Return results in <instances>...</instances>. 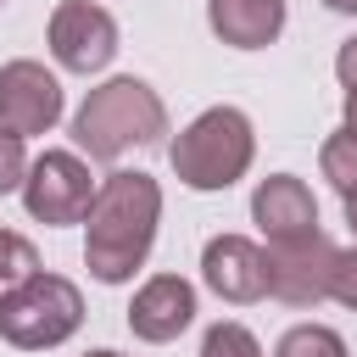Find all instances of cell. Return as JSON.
Returning a JSON list of instances; mask_svg holds the SVG:
<instances>
[{
    "instance_id": "obj_1",
    "label": "cell",
    "mask_w": 357,
    "mask_h": 357,
    "mask_svg": "<svg viewBox=\"0 0 357 357\" xmlns=\"http://www.w3.org/2000/svg\"><path fill=\"white\" fill-rule=\"evenodd\" d=\"M162 218V184L151 173H106L89 206V234H84V262L100 284H128L134 268H145L151 240Z\"/></svg>"
},
{
    "instance_id": "obj_2",
    "label": "cell",
    "mask_w": 357,
    "mask_h": 357,
    "mask_svg": "<svg viewBox=\"0 0 357 357\" xmlns=\"http://www.w3.org/2000/svg\"><path fill=\"white\" fill-rule=\"evenodd\" d=\"M162 134H167V106L145 78H106L73 112V139L95 162H117L123 151L151 145Z\"/></svg>"
},
{
    "instance_id": "obj_3",
    "label": "cell",
    "mask_w": 357,
    "mask_h": 357,
    "mask_svg": "<svg viewBox=\"0 0 357 357\" xmlns=\"http://www.w3.org/2000/svg\"><path fill=\"white\" fill-rule=\"evenodd\" d=\"M257 156V134H251V117L240 106H212L201 112L173 145H167V162L178 173V184L190 190H229L234 178H245Z\"/></svg>"
},
{
    "instance_id": "obj_4",
    "label": "cell",
    "mask_w": 357,
    "mask_h": 357,
    "mask_svg": "<svg viewBox=\"0 0 357 357\" xmlns=\"http://www.w3.org/2000/svg\"><path fill=\"white\" fill-rule=\"evenodd\" d=\"M78 324H84V296L61 273H33L17 296L0 301V340L22 351H50L67 335H78Z\"/></svg>"
},
{
    "instance_id": "obj_5",
    "label": "cell",
    "mask_w": 357,
    "mask_h": 357,
    "mask_svg": "<svg viewBox=\"0 0 357 357\" xmlns=\"http://www.w3.org/2000/svg\"><path fill=\"white\" fill-rule=\"evenodd\" d=\"M95 178H89V167H84V156H73V151H45L33 167H28V178H22V206H28V218H39V223H78V218H89V206H95Z\"/></svg>"
},
{
    "instance_id": "obj_6",
    "label": "cell",
    "mask_w": 357,
    "mask_h": 357,
    "mask_svg": "<svg viewBox=\"0 0 357 357\" xmlns=\"http://www.w3.org/2000/svg\"><path fill=\"white\" fill-rule=\"evenodd\" d=\"M50 56L67 73H100L117 56V22L112 11H100L95 0H61L50 11Z\"/></svg>"
},
{
    "instance_id": "obj_7",
    "label": "cell",
    "mask_w": 357,
    "mask_h": 357,
    "mask_svg": "<svg viewBox=\"0 0 357 357\" xmlns=\"http://www.w3.org/2000/svg\"><path fill=\"white\" fill-rule=\"evenodd\" d=\"M335 262H340V251H335L318 229L301 234V240L268 245V273H273L268 296H279V301H290V307H318V301L329 296V284H335Z\"/></svg>"
},
{
    "instance_id": "obj_8",
    "label": "cell",
    "mask_w": 357,
    "mask_h": 357,
    "mask_svg": "<svg viewBox=\"0 0 357 357\" xmlns=\"http://www.w3.org/2000/svg\"><path fill=\"white\" fill-rule=\"evenodd\" d=\"M61 123V84L39 61H6L0 67V128L11 134H50Z\"/></svg>"
},
{
    "instance_id": "obj_9",
    "label": "cell",
    "mask_w": 357,
    "mask_h": 357,
    "mask_svg": "<svg viewBox=\"0 0 357 357\" xmlns=\"http://www.w3.org/2000/svg\"><path fill=\"white\" fill-rule=\"evenodd\" d=\"M201 279H206L212 296H223V301H234V307L262 301L268 284H273L268 251H262L257 240H245V234H218V240H206V251H201Z\"/></svg>"
},
{
    "instance_id": "obj_10",
    "label": "cell",
    "mask_w": 357,
    "mask_h": 357,
    "mask_svg": "<svg viewBox=\"0 0 357 357\" xmlns=\"http://www.w3.org/2000/svg\"><path fill=\"white\" fill-rule=\"evenodd\" d=\"M190 324H195V284L178 279V273L145 279V284L134 290V301H128V329H134L139 340H151V346L178 340Z\"/></svg>"
},
{
    "instance_id": "obj_11",
    "label": "cell",
    "mask_w": 357,
    "mask_h": 357,
    "mask_svg": "<svg viewBox=\"0 0 357 357\" xmlns=\"http://www.w3.org/2000/svg\"><path fill=\"white\" fill-rule=\"evenodd\" d=\"M251 223L268 234V245H284V240H301L318 229V201L296 173H273L251 195Z\"/></svg>"
},
{
    "instance_id": "obj_12",
    "label": "cell",
    "mask_w": 357,
    "mask_h": 357,
    "mask_svg": "<svg viewBox=\"0 0 357 357\" xmlns=\"http://www.w3.org/2000/svg\"><path fill=\"white\" fill-rule=\"evenodd\" d=\"M206 22L234 50H262L284 33V0H206Z\"/></svg>"
},
{
    "instance_id": "obj_13",
    "label": "cell",
    "mask_w": 357,
    "mask_h": 357,
    "mask_svg": "<svg viewBox=\"0 0 357 357\" xmlns=\"http://www.w3.org/2000/svg\"><path fill=\"white\" fill-rule=\"evenodd\" d=\"M33 273H39V251H33V240H22L17 229H0V301L17 296Z\"/></svg>"
},
{
    "instance_id": "obj_14",
    "label": "cell",
    "mask_w": 357,
    "mask_h": 357,
    "mask_svg": "<svg viewBox=\"0 0 357 357\" xmlns=\"http://www.w3.org/2000/svg\"><path fill=\"white\" fill-rule=\"evenodd\" d=\"M273 357H351V351H346V340L329 324H296V329L279 335Z\"/></svg>"
},
{
    "instance_id": "obj_15",
    "label": "cell",
    "mask_w": 357,
    "mask_h": 357,
    "mask_svg": "<svg viewBox=\"0 0 357 357\" xmlns=\"http://www.w3.org/2000/svg\"><path fill=\"white\" fill-rule=\"evenodd\" d=\"M318 167H324V178L340 190V195H357V134H329L324 139V151H318Z\"/></svg>"
},
{
    "instance_id": "obj_16",
    "label": "cell",
    "mask_w": 357,
    "mask_h": 357,
    "mask_svg": "<svg viewBox=\"0 0 357 357\" xmlns=\"http://www.w3.org/2000/svg\"><path fill=\"white\" fill-rule=\"evenodd\" d=\"M201 357H262V346L245 324H212L201 335Z\"/></svg>"
},
{
    "instance_id": "obj_17",
    "label": "cell",
    "mask_w": 357,
    "mask_h": 357,
    "mask_svg": "<svg viewBox=\"0 0 357 357\" xmlns=\"http://www.w3.org/2000/svg\"><path fill=\"white\" fill-rule=\"evenodd\" d=\"M28 151H22V134H11V128H0V195H11V190H22V178H28Z\"/></svg>"
},
{
    "instance_id": "obj_18",
    "label": "cell",
    "mask_w": 357,
    "mask_h": 357,
    "mask_svg": "<svg viewBox=\"0 0 357 357\" xmlns=\"http://www.w3.org/2000/svg\"><path fill=\"white\" fill-rule=\"evenodd\" d=\"M329 296H335L340 307H351V312H357V245H351V251H340V262H335V284H329Z\"/></svg>"
},
{
    "instance_id": "obj_19",
    "label": "cell",
    "mask_w": 357,
    "mask_h": 357,
    "mask_svg": "<svg viewBox=\"0 0 357 357\" xmlns=\"http://www.w3.org/2000/svg\"><path fill=\"white\" fill-rule=\"evenodd\" d=\"M335 78L346 84V95H357V33L335 50Z\"/></svg>"
},
{
    "instance_id": "obj_20",
    "label": "cell",
    "mask_w": 357,
    "mask_h": 357,
    "mask_svg": "<svg viewBox=\"0 0 357 357\" xmlns=\"http://www.w3.org/2000/svg\"><path fill=\"white\" fill-rule=\"evenodd\" d=\"M346 134H357V95H346Z\"/></svg>"
},
{
    "instance_id": "obj_21",
    "label": "cell",
    "mask_w": 357,
    "mask_h": 357,
    "mask_svg": "<svg viewBox=\"0 0 357 357\" xmlns=\"http://www.w3.org/2000/svg\"><path fill=\"white\" fill-rule=\"evenodd\" d=\"M329 11H346V17H357V0H324Z\"/></svg>"
},
{
    "instance_id": "obj_22",
    "label": "cell",
    "mask_w": 357,
    "mask_h": 357,
    "mask_svg": "<svg viewBox=\"0 0 357 357\" xmlns=\"http://www.w3.org/2000/svg\"><path fill=\"white\" fill-rule=\"evenodd\" d=\"M340 201H346V223L357 229V195H340Z\"/></svg>"
},
{
    "instance_id": "obj_23",
    "label": "cell",
    "mask_w": 357,
    "mask_h": 357,
    "mask_svg": "<svg viewBox=\"0 0 357 357\" xmlns=\"http://www.w3.org/2000/svg\"><path fill=\"white\" fill-rule=\"evenodd\" d=\"M84 357H123V351H84Z\"/></svg>"
}]
</instances>
